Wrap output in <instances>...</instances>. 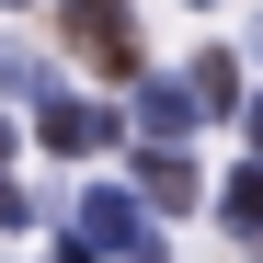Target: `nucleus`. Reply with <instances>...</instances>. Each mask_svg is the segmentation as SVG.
Returning a JSON list of instances; mask_svg holds the SVG:
<instances>
[{"instance_id": "f257e3e1", "label": "nucleus", "mask_w": 263, "mask_h": 263, "mask_svg": "<svg viewBox=\"0 0 263 263\" xmlns=\"http://www.w3.org/2000/svg\"><path fill=\"white\" fill-rule=\"evenodd\" d=\"M58 34H69V58L92 80H138V23H126V0H58Z\"/></svg>"}, {"instance_id": "f03ea898", "label": "nucleus", "mask_w": 263, "mask_h": 263, "mask_svg": "<svg viewBox=\"0 0 263 263\" xmlns=\"http://www.w3.org/2000/svg\"><path fill=\"white\" fill-rule=\"evenodd\" d=\"M69 252H149V206L126 195V183H92L69 206Z\"/></svg>"}, {"instance_id": "7ed1b4c3", "label": "nucleus", "mask_w": 263, "mask_h": 263, "mask_svg": "<svg viewBox=\"0 0 263 263\" xmlns=\"http://www.w3.org/2000/svg\"><path fill=\"white\" fill-rule=\"evenodd\" d=\"M34 138H46L58 160H92V149H115V115H103V103H46Z\"/></svg>"}, {"instance_id": "20e7f679", "label": "nucleus", "mask_w": 263, "mask_h": 263, "mask_svg": "<svg viewBox=\"0 0 263 263\" xmlns=\"http://www.w3.org/2000/svg\"><path fill=\"white\" fill-rule=\"evenodd\" d=\"M126 195H138L149 217H183V206H195L206 183H195V160H183V149H149V160H138V183H126Z\"/></svg>"}, {"instance_id": "39448f33", "label": "nucleus", "mask_w": 263, "mask_h": 263, "mask_svg": "<svg viewBox=\"0 0 263 263\" xmlns=\"http://www.w3.org/2000/svg\"><path fill=\"white\" fill-rule=\"evenodd\" d=\"M183 103H195V115H240V58H229V46H206V58L183 69Z\"/></svg>"}, {"instance_id": "423d86ee", "label": "nucleus", "mask_w": 263, "mask_h": 263, "mask_svg": "<svg viewBox=\"0 0 263 263\" xmlns=\"http://www.w3.org/2000/svg\"><path fill=\"white\" fill-rule=\"evenodd\" d=\"M217 217H229V240H263V160H240L217 183Z\"/></svg>"}, {"instance_id": "0eeeda50", "label": "nucleus", "mask_w": 263, "mask_h": 263, "mask_svg": "<svg viewBox=\"0 0 263 263\" xmlns=\"http://www.w3.org/2000/svg\"><path fill=\"white\" fill-rule=\"evenodd\" d=\"M138 115H149V138H183V126H195V103H183V80H149V103H138Z\"/></svg>"}, {"instance_id": "6e6552de", "label": "nucleus", "mask_w": 263, "mask_h": 263, "mask_svg": "<svg viewBox=\"0 0 263 263\" xmlns=\"http://www.w3.org/2000/svg\"><path fill=\"white\" fill-rule=\"evenodd\" d=\"M0 149H12V126H0Z\"/></svg>"}]
</instances>
